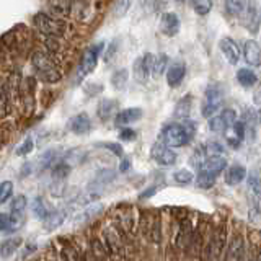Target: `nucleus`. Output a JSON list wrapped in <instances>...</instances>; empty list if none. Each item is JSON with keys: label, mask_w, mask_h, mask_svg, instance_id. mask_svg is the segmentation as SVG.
I'll list each match as a JSON object with an SVG mask.
<instances>
[{"label": "nucleus", "mask_w": 261, "mask_h": 261, "mask_svg": "<svg viewBox=\"0 0 261 261\" xmlns=\"http://www.w3.org/2000/svg\"><path fill=\"white\" fill-rule=\"evenodd\" d=\"M105 209L103 204H92V206H88L87 209H84L80 212V214L75 217V222L77 224H85V222H92L93 219H96L98 216L101 214Z\"/></svg>", "instance_id": "c85d7f7f"}, {"label": "nucleus", "mask_w": 261, "mask_h": 261, "mask_svg": "<svg viewBox=\"0 0 261 261\" xmlns=\"http://www.w3.org/2000/svg\"><path fill=\"white\" fill-rule=\"evenodd\" d=\"M150 159L160 167H171L176 163V153L175 150L168 147L167 144H163L162 141L155 142L150 149Z\"/></svg>", "instance_id": "f8f14e48"}, {"label": "nucleus", "mask_w": 261, "mask_h": 261, "mask_svg": "<svg viewBox=\"0 0 261 261\" xmlns=\"http://www.w3.org/2000/svg\"><path fill=\"white\" fill-rule=\"evenodd\" d=\"M253 103H255L256 106H261V90H259L258 93L253 95Z\"/></svg>", "instance_id": "6e6d98bb"}, {"label": "nucleus", "mask_w": 261, "mask_h": 261, "mask_svg": "<svg viewBox=\"0 0 261 261\" xmlns=\"http://www.w3.org/2000/svg\"><path fill=\"white\" fill-rule=\"evenodd\" d=\"M159 141L167 144L168 147H171V149H179V147H185L190 144L191 137L188 134L183 122L175 121V122H168V124L162 127Z\"/></svg>", "instance_id": "20e7f679"}, {"label": "nucleus", "mask_w": 261, "mask_h": 261, "mask_svg": "<svg viewBox=\"0 0 261 261\" xmlns=\"http://www.w3.org/2000/svg\"><path fill=\"white\" fill-rule=\"evenodd\" d=\"M225 168H227V159L224 157V153H216V155H209V157L206 159V162L201 165L199 170L206 171V173L214 175L217 178L220 173H224Z\"/></svg>", "instance_id": "6ab92c4d"}, {"label": "nucleus", "mask_w": 261, "mask_h": 261, "mask_svg": "<svg viewBox=\"0 0 261 261\" xmlns=\"http://www.w3.org/2000/svg\"><path fill=\"white\" fill-rule=\"evenodd\" d=\"M31 64L35 73L39 80L46 82V84H57L62 79V73L57 67V64L49 57L46 53H35L31 57Z\"/></svg>", "instance_id": "7ed1b4c3"}, {"label": "nucleus", "mask_w": 261, "mask_h": 261, "mask_svg": "<svg viewBox=\"0 0 261 261\" xmlns=\"http://www.w3.org/2000/svg\"><path fill=\"white\" fill-rule=\"evenodd\" d=\"M256 121H258V124L261 126V108L256 110Z\"/></svg>", "instance_id": "4d7b16f0"}, {"label": "nucleus", "mask_w": 261, "mask_h": 261, "mask_svg": "<svg viewBox=\"0 0 261 261\" xmlns=\"http://www.w3.org/2000/svg\"><path fill=\"white\" fill-rule=\"evenodd\" d=\"M65 220V212L64 211H51L49 216L43 220L46 230H56L57 227H61Z\"/></svg>", "instance_id": "2f4dec72"}, {"label": "nucleus", "mask_w": 261, "mask_h": 261, "mask_svg": "<svg viewBox=\"0 0 261 261\" xmlns=\"http://www.w3.org/2000/svg\"><path fill=\"white\" fill-rule=\"evenodd\" d=\"M219 49L222 56L225 57V61L230 65H237L242 57V49L237 44V41L230 36H224L219 41Z\"/></svg>", "instance_id": "4468645a"}, {"label": "nucleus", "mask_w": 261, "mask_h": 261, "mask_svg": "<svg viewBox=\"0 0 261 261\" xmlns=\"http://www.w3.org/2000/svg\"><path fill=\"white\" fill-rule=\"evenodd\" d=\"M216 176L211 175V173H206V171L199 170L198 176H196V186L199 188V190H211V188H214L216 185Z\"/></svg>", "instance_id": "e433bc0d"}, {"label": "nucleus", "mask_w": 261, "mask_h": 261, "mask_svg": "<svg viewBox=\"0 0 261 261\" xmlns=\"http://www.w3.org/2000/svg\"><path fill=\"white\" fill-rule=\"evenodd\" d=\"M159 191V186H150V188H147V190L145 191H142L141 194H139V198H141V199H147V198H152V196L155 194V193H157Z\"/></svg>", "instance_id": "603ef678"}, {"label": "nucleus", "mask_w": 261, "mask_h": 261, "mask_svg": "<svg viewBox=\"0 0 261 261\" xmlns=\"http://www.w3.org/2000/svg\"><path fill=\"white\" fill-rule=\"evenodd\" d=\"M144 111L141 108H126L119 111L116 116H114V124H116L118 127H122V126H129L133 124V122H137L139 119L142 118Z\"/></svg>", "instance_id": "4be33fe9"}, {"label": "nucleus", "mask_w": 261, "mask_h": 261, "mask_svg": "<svg viewBox=\"0 0 261 261\" xmlns=\"http://www.w3.org/2000/svg\"><path fill=\"white\" fill-rule=\"evenodd\" d=\"M191 7L196 15L206 16L211 13L212 7H214V0H191Z\"/></svg>", "instance_id": "4c0bfd02"}, {"label": "nucleus", "mask_w": 261, "mask_h": 261, "mask_svg": "<svg viewBox=\"0 0 261 261\" xmlns=\"http://www.w3.org/2000/svg\"><path fill=\"white\" fill-rule=\"evenodd\" d=\"M129 168H130V160L127 157H122L119 163V171L121 173H126V171H129Z\"/></svg>", "instance_id": "864d4df0"}, {"label": "nucleus", "mask_w": 261, "mask_h": 261, "mask_svg": "<svg viewBox=\"0 0 261 261\" xmlns=\"http://www.w3.org/2000/svg\"><path fill=\"white\" fill-rule=\"evenodd\" d=\"M118 44H119V43H118L116 39H114L113 43L108 46V49H106V53H105V61H106V62L113 61V57L116 56V51H118Z\"/></svg>", "instance_id": "8fccbe9b"}, {"label": "nucleus", "mask_w": 261, "mask_h": 261, "mask_svg": "<svg viewBox=\"0 0 261 261\" xmlns=\"http://www.w3.org/2000/svg\"><path fill=\"white\" fill-rule=\"evenodd\" d=\"M186 77V64L183 61H173L168 64V69L165 72V80L170 88H178L183 84Z\"/></svg>", "instance_id": "dca6fc26"}, {"label": "nucleus", "mask_w": 261, "mask_h": 261, "mask_svg": "<svg viewBox=\"0 0 261 261\" xmlns=\"http://www.w3.org/2000/svg\"><path fill=\"white\" fill-rule=\"evenodd\" d=\"M237 82H239V85L243 87V88H251L256 85L258 82V77H256V72L253 69H248V67H242L237 70Z\"/></svg>", "instance_id": "bb28decb"}, {"label": "nucleus", "mask_w": 261, "mask_h": 261, "mask_svg": "<svg viewBox=\"0 0 261 261\" xmlns=\"http://www.w3.org/2000/svg\"><path fill=\"white\" fill-rule=\"evenodd\" d=\"M209 157L207 152H206V147H204V144L198 145V147H194V150L191 153V157H190V165L196 170H199L201 165L204 162H206V159Z\"/></svg>", "instance_id": "c9c22d12"}, {"label": "nucleus", "mask_w": 261, "mask_h": 261, "mask_svg": "<svg viewBox=\"0 0 261 261\" xmlns=\"http://www.w3.org/2000/svg\"><path fill=\"white\" fill-rule=\"evenodd\" d=\"M13 194V183L12 181H4L0 183V204L7 202Z\"/></svg>", "instance_id": "a19ab883"}, {"label": "nucleus", "mask_w": 261, "mask_h": 261, "mask_svg": "<svg viewBox=\"0 0 261 261\" xmlns=\"http://www.w3.org/2000/svg\"><path fill=\"white\" fill-rule=\"evenodd\" d=\"M225 101V93L224 88L220 85H209L204 90V98L201 103V114L202 118H211L212 114H216L219 110H222Z\"/></svg>", "instance_id": "423d86ee"}, {"label": "nucleus", "mask_w": 261, "mask_h": 261, "mask_svg": "<svg viewBox=\"0 0 261 261\" xmlns=\"http://www.w3.org/2000/svg\"><path fill=\"white\" fill-rule=\"evenodd\" d=\"M33 23L39 33H43L47 38H62L67 31V24L57 16H49L46 13H38L33 18Z\"/></svg>", "instance_id": "0eeeda50"}, {"label": "nucleus", "mask_w": 261, "mask_h": 261, "mask_svg": "<svg viewBox=\"0 0 261 261\" xmlns=\"http://www.w3.org/2000/svg\"><path fill=\"white\" fill-rule=\"evenodd\" d=\"M248 0H224L225 12L230 16H242L243 10L247 8Z\"/></svg>", "instance_id": "f704fd0d"}, {"label": "nucleus", "mask_w": 261, "mask_h": 261, "mask_svg": "<svg viewBox=\"0 0 261 261\" xmlns=\"http://www.w3.org/2000/svg\"><path fill=\"white\" fill-rule=\"evenodd\" d=\"M237 119H239V116H237V111L233 108H224L220 110V113H216L207 118V127L211 133H225L233 126Z\"/></svg>", "instance_id": "1a4fd4ad"}, {"label": "nucleus", "mask_w": 261, "mask_h": 261, "mask_svg": "<svg viewBox=\"0 0 261 261\" xmlns=\"http://www.w3.org/2000/svg\"><path fill=\"white\" fill-rule=\"evenodd\" d=\"M101 237H103L101 242L105 243V247L108 248L111 256H116L118 253H121L122 248H124V243H122L124 235L121 233V230L114 224L105 227L103 232H101Z\"/></svg>", "instance_id": "9b49d317"}, {"label": "nucleus", "mask_w": 261, "mask_h": 261, "mask_svg": "<svg viewBox=\"0 0 261 261\" xmlns=\"http://www.w3.org/2000/svg\"><path fill=\"white\" fill-rule=\"evenodd\" d=\"M247 168L243 165H230L224 170V181L227 186H237L247 179Z\"/></svg>", "instance_id": "412c9836"}, {"label": "nucleus", "mask_w": 261, "mask_h": 261, "mask_svg": "<svg viewBox=\"0 0 261 261\" xmlns=\"http://www.w3.org/2000/svg\"><path fill=\"white\" fill-rule=\"evenodd\" d=\"M54 157H56V152L54 150H47L44 155H41V162H39V165H41V168H47L49 165H51V163L54 162Z\"/></svg>", "instance_id": "de8ad7c7"}, {"label": "nucleus", "mask_w": 261, "mask_h": 261, "mask_svg": "<svg viewBox=\"0 0 261 261\" xmlns=\"http://www.w3.org/2000/svg\"><path fill=\"white\" fill-rule=\"evenodd\" d=\"M69 170H70V167L64 165V163H59V165L54 168V176H59V178L67 176L69 175Z\"/></svg>", "instance_id": "3c124183"}, {"label": "nucleus", "mask_w": 261, "mask_h": 261, "mask_svg": "<svg viewBox=\"0 0 261 261\" xmlns=\"http://www.w3.org/2000/svg\"><path fill=\"white\" fill-rule=\"evenodd\" d=\"M149 239L155 245H160L162 243L163 232H162V217L160 216H155L150 220V224H149Z\"/></svg>", "instance_id": "7c9ffc66"}, {"label": "nucleus", "mask_w": 261, "mask_h": 261, "mask_svg": "<svg viewBox=\"0 0 261 261\" xmlns=\"http://www.w3.org/2000/svg\"><path fill=\"white\" fill-rule=\"evenodd\" d=\"M173 181L178 183V185H181V186H186V185H190L193 183V179H194V175H193V171L190 170H186V168H179L176 171H173Z\"/></svg>", "instance_id": "58836bf2"}, {"label": "nucleus", "mask_w": 261, "mask_h": 261, "mask_svg": "<svg viewBox=\"0 0 261 261\" xmlns=\"http://www.w3.org/2000/svg\"><path fill=\"white\" fill-rule=\"evenodd\" d=\"M13 225H12V219L10 214H0V232H12Z\"/></svg>", "instance_id": "49530a36"}, {"label": "nucleus", "mask_w": 261, "mask_h": 261, "mask_svg": "<svg viewBox=\"0 0 261 261\" xmlns=\"http://www.w3.org/2000/svg\"><path fill=\"white\" fill-rule=\"evenodd\" d=\"M193 110V96L191 95H185L183 98H179L178 103L175 105L173 110V118L176 121H185L190 118Z\"/></svg>", "instance_id": "b1692460"}, {"label": "nucleus", "mask_w": 261, "mask_h": 261, "mask_svg": "<svg viewBox=\"0 0 261 261\" xmlns=\"http://www.w3.org/2000/svg\"><path fill=\"white\" fill-rule=\"evenodd\" d=\"M67 127L72 130L73 134L82 136V134H88L93 126H92V119L88 118V114L80 113V114H75V116L69 119Z\"/></svg>", "instance_id": "aec40b11"}, {"label": "nucleus", "mask_w": 261, "mask_h": 261, "mask_svg": "<svg viewBox=\"0 0 261 261\" xmlns=\"http://www.w3.org/2000/svg\"><path fill=\"white\" fill-rule=\"evenodd\" d=\"M103 47H105V43H96V44H92L90 47L85 49L84 57H82V62H80V67H79V73H77L79 82L82 79H85L87 75H90V73L96 69V64L103 53Z\"/></svg>", "instance_id": "6e6552de"}, {"label": "nucleus", "mask_w": 261, "mask_h": 261, "mask_svg": "<svg viewBox=\"0 0 261 261\" xmlns=\"http://www.w3.org/2000/svg\"><path fill=\"white\" fill-rule=\"evenodd\" d=\"M242 122H243V126H245V139H250V141H253L256 136V124H258V121H256V111L255 110H251V108H247L243 111L242 114Z\"/></svg>", "instance_id": "5701e85b"}, {"label": "nucleus", "mask_w": 261, "mask_h": 261, "mask_svg": "<svg viewBox=\"0 0 261 261\" xmlns=\"http://www.w3.org/2000/svg\"><path fill=\"white\" fill-rule=\"evenodd\" d=\"M100 145L105 147V149L111 150L114 155H118V157H122V155H124V150H122V147H121L119 144H116V142H103V144H100Z\"/></svg>", "instance_id": "09e8293b"}, {"label": "nucleus", "mask_w": 261, "mask_h": 261, "mask_svg": "<svg viewBox=\"0 0 261 261\" xmlns=\"http://www.w3.org/2000/svg\"><path fill=\"white\" fill-rule=\"evenodd\" d=\"M176 4H185V0H175Z\"/></svg>", "instance_id": "13d9d810"}, {"label": "nucleus", "mask_w": 261, "mask_h": 261, "mask_svg": "<svg viewBox=\"0 0 261 261\" xmlns=\"http://www.w3.org/2000/svg\"><path fill=\"white\" fill-rule=\"evenodd\" d=\"M130 5H133V0H118L113 7V12L116 16H124L129 12Z\"/></svg>", "instance_id": "79ce46f5"}, {"label": "nucleus", "mask_w": 261, "mask_h": 261, "mask_svg": "<svg viewBox=\"0 0 261 261\" xmlns=\"http://www.w3.org/2000/svg\"><path fill=\"white\" fill-rule=\"evenodd\" d=\"M118 110V101L116 100H111V98H103V100L98 103V108H96V114L98 118L101 121H108L114 116V113Z\"/></svg>", "instance_id": "393cba45"}, {"label": "nucleus", "mask_w": 261, "mask_h": 261, "mask_svg": "<svg viewBox=\"0 0 261 261\" xmlns=\"http://www.w3.org/2000/svg\"><path fill=\"white\" fill-rule=\"evenodd\" d=\"M47 10L51 12V15L57 16V18H64V16L70 15L72 2H70V0H49Z\"/></svg>", "instance_id": "a878e982"}, {"label": "nucleus", "mask_w": 261, "mask_h": 261, "mask_svg": "<svg viewBox=\"0 0 261 261\" xmlns=\"http://www.w3.org/2000/svg\"><path fill=\"white\" fill-rule=\"evenodd\" d=\"M23 240L20 237H12V239H5L2 243H0V258H10L12 255H15L18 248L21 247Z\"/></svg>", "instance_id": "cd10ccee"}, {"label": "nucleus", "mask_w": 261, "mask_h": 261, "mask_svg": "<svg viewBox=\"0 0 261 261\" xmlns=\"http://www.w3.org/2000/svg\"><path fill=\"white\" fill-rule=\"evenodd\" d=\"M27 207H28V199L24 198L23 194H18L16 198H13L12 206H10V219H12L13 230L21 225L23 217H24V211H27Z\"/></svg>", "instance_id": "a211bd4d"}, {"label": "nucleus", "mask_w": 261, "mask_h": 261, "mask_svg": "<svg viewBox=\"0 0 261 261\" xmlns=\"http://www.w3.org/2000/svg\"><path fill=\"white\" fill-rule=\"evenodd\" d=\"M242 23L243 28L250 35H258L261 30V5L256 0H248L247 8L242 13Z\"/></svg>", "instance_id": "9d476101"}, {"label": "nucleus", "mask_w": 261, "mask_h": 261, "mask_svg": "<svg viewBox=\"0 0 261 261\" xmlns=\"http://www.w3.org/2000/svg\"><path fill=\"white\" fill-rule=\"evenodd\" d=\"M152 65H153V54L147 53L141 57H137L133 64V75L137 84H147V80L152 75Z\"/></svg>", "instance_id": "ddd939ff"}, {"label": "nucleus", "mask_w": 261, "mask_h": 261, "mask_svg": "<svg viewBox=\"0 0 261 261\" xmlns=\"http://www.w3.org/2000/svg\"><path fill=\"white\" fill-rule=\"evenodd\" d=\"M137 137V133L134 129H130L127 126H122L121 130H119V141L122 142H130V141H136Z\"/></svg>", "instance_id": "c03bdc74"}, {"label": "nucleus", "mask_w": 261, "mask_h": 261, "mask_svg": "<svg viewBox=\"0 0 261 261\" xmlns=\"http://www.w3.org/2000/svg\"><path fill=\"white\" fill-rule=\"evenodd\" d=\"M7 114V100H5V95L0 93V119Z\"/></svg>", "instance_id": "5fc2aeb1"}, {"label": "nucleus", "mask_w": 261, "mask_h": 261, "mask_svg": "<svg viewBox=\"0 0 261 261\" xmlns=\"http://www.w3.org/2000/svg\"><path fill=\"white\" fill-rule=\"evenodd\" d=\"M127 82H129L127 69H119L111 75V87L114 90H118V92H122V90L127 87Z\"/></svg>", "instance_id": "473e14b6"}, {"label": "nucleus", "mask_w": 261, "mask_h": 261, "mask_svg": "<svg viewBox=\"0 0 261 261\" xmlns=\"http://www.w3.org/2000/svg\"><path fill=\"white\" fill-rule=\"evenodd\" d=\"M30 207H31V212H33V216H35L36 219L39 220H44L47 216H49V207H47V204L43 198H33V201L30 202Z\"/></svg>", "instance_id": "c756f323"}, {"label": "nucleus", "mask_w": 261, "mask_h": 261, "mask_svg": "<svg viewBox=\"0 0 261 261\" xmlns=\"http://www.w3.org/2000/svg\"><path fill=\"white\" fill-rule=\"evenodd\" d=\"M228 230H230V225L225 220H219V222L209 225L199 259H222L228 240Z\"/></svg>", "instance_id": "f257e3e1"}, {"label": "nucleus", "mask_w": 261, "mask_h": 261, "mask_svg": "<svg viewBox=\"0 0 261 261\" xmlns=\"http://www.w3.org/2000/svg\"><path fill=\"white\" fill-rule=\"evenodd\" d=\"M204 147H206V152H207V155L224 153V147H222V144L217 142V141H207L206 144H204Z\"/></svg>", "instance_id": "a18cd8bd"}, {"label": "nucleus", "mask_w": 261, "mask_h": 261, "mask_svg": "<svg viewBox=\"0 0 261 261\" xmlns=\"http://www.w3.org/2000/svg\"><path fill=\"white\" fill-rule=\"evenodd\" d=\"M170 59L167 54H157L153 56V65H152V75L153 77H160L167 72L168 69Z\"/></svg>", "instance_id": "72a5a7b5"}, {"label": "nucleus", "mask_w": 261, "mask_h": 261, "mask_svg": "<svg viewBox=\"0 0 261 261\" xmlns=\"http://www.w3.org/2000/svg\"><path fill=\"white\" fill-rule=\"evenodd\" d=\"M159 28L162 35H165L168 38H173L179 33V28H181V20L175 12H165L160 16V23Z\"/></svg>", "instance_id": "2eb2a0df"}, {"label": "nucleus", "mask_w": 261, "mask_h": 261, "mask_svg": "<svg viewBox=\"0 0 261 261\" xmlns=\"http://www.w3.org/2000/svg\"><path fill=\"white\" fill-rule=\"evenodd\" d=\"M243 59L250 67L261 65V46L255 39H247L243 44Z\"/></svg>", "instance_id": "f3484780"}, {"label": "nucleus", "mask_w": 261, "mask_h": 261, "mask_svg": "<svg viewBox=\"0 0 261 261\" xmlns=\"http://www.w3.org/2000/svg\"><path fill=\"white\" fill-rule=\"evenodd\" d=\"M33 149H35V142H33L31 137H27L24 141L20 144V147H16V155H20V157H23V155H28Z\"/></svg>", "instance_id": "37998d69"}, {"label": "nucleus", "mask_w": 261, "mask_h": 261, "mask_svg": "<svg viewBox=\"0 0 261 261\" xmlns=\"http://www.w3.org/2000/svg\"><path fill=\"white\" fill-rule=\"evenodd\" d=\"M247 183L251 196H261V175L258 171H253L250 176H247Z\"/></svg>", "instance_id": "ea45409f"}, {"label": "nucleus", "mask_w": 261, "mask_h": 261, "mask_svg": "<svg viewBox=\"0 0 261 261\" xmlns=\"http://www.w3.org/2000/svg\"><path fill=\"white\" fill-rule=\"evenodd\" d=\"M222 259H248V235L245 233V225L239 224L228 230L227 247L222 255Z\"/></svg>", "instance_id": "f03ea898"}, {"label": "nucleus", "mask_w": 261, "mask_h": 261, "mask_svg": "<svg viewBox=\"0 0 261 261\" xmlns=\"http://www.w3.org/2000/svg\"><path fill=\"white\" fill-rule=\"evenodd\" d=\"M194 225H196V220L193 219L190 212H186L183 217L178 219L176 230L173 237H171V242H173V247L176 251H186L188 245L191 242L193 232H194Z\"/></svg>", "instance_id": "39448f33"}]
</instances>
